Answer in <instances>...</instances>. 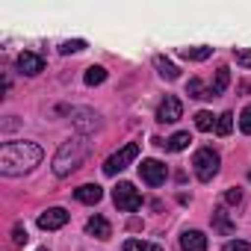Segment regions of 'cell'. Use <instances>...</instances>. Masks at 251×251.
<instances>
[{
	"mask_svg": "<svg viewBox=\"0 0 251 251\" xmlns=\"http://www.w3.org/2000/svg\"><path fill=\"white\" fill-rule=\"evenodd\" d=\"M139 157V145L136 142H130V145H124L121 151H115L106 163H103V175H109V177H115L118 172H124V169H127L133 160Z\"/></svg>",
	"mask_w": 251,
	"mask_h": 251,
	"instance_id": "5b68a950",
	"label": "cell"
},
{
	"mask_svg": "<svg viewBox=\"0 0 251 251\" xmlns=\"http://www.w3.org/2000/svg\"><path fill=\"white\" fill-rule=\"evenodd\" d=\"M42 148L36 142H3L0 145V172L6 177H18L33 172L42 163Z\"/></svg>",
	"mask_w": 251,
	"mask_h": 251,
	"instance_id": "6da1fadb",
	"label": "cell"
},
{
	"mask_svg": "<svg viewBox=\"0 0 251 251\" xmlns=\"http://www.w3.org/2000/svg\"><path fill=\"white\" fill-rule=\"evenodd\" d=\"M195 127L198 130H213L216 127V118H213V112H207V109H201V112H195Z\"/></svg>",
	"mask_w": 251,
	"mask_h": 251,
	"instance_id": "ffe728a7",
	"label": "cell"
},
{
	"mask_svg": "<svg viewBox=\"0 0 251 251\" xmlns=\"http://www.w3.org/2000/svg\"><path fill=\"white\" fill-rule=\"evenodd\" d=\"M112 201H115V207L118 210H124V213H133V210H139L142 207V195L136 192V186L133 183H127V180H121L115 189H112Z\"/></svg>",
	"mask_w": 251,
	"mask_h": 251,
	"instance_id": "277c9868",
	"label": "cell"
},
{
	"mask_svg": "<svg viewBox=\"0 0 251 251\" xmlns=\"http://www.w3.org/2000/svg\"><path fill=\"white\" fill-rule=\"evenodd\" d=\"M18 71H21V74H27V77H36L39 71H45V59H42L39 53L24 50V53L18 56Z\"/></svg>",
	"mask_w": 251,
	"mask_h": 251,
	"instance_id": "30bf717a",
	"label": "cell"
},
{
	"mask_svg": "<svg viewBox=\"0 0 251 251\" xmlns=\"http://www.w3.org/2000/svg\"><path fill=\"white\" fill-rule=\"evenodd\" d=\"M124 251H163V245L145 242V239H127V242H124Z\"/></svg>",
	"mask_w": 251,
	"mask_h": 251,
	"instance_id": "d6986e66",
	"label": "cell"
},
{
	"mask_svg": "<svg viewBox=\"0 0 251 251\" xmlns=\"http://www.w3.org/2000/svg\"><path fill=\"white\" fill-rule=\"evenodd\" d=\"M233 53H236V62H242V65L251 68V53H248V50H233Z\"/></svg>",
	"mask_w": 251,
	"mask_h": 251,
	"instance_id": "f1b7e54d",
	"label": "cell"
},
{
	"mask_svg": "<svg viewBox=\"0 0 251 251\" xmlns=\"http://www.w3.org/2000/svg\"><path fill=\"white\" fill-rule=\"evenodd\" d=\"M233 130V112H222L219 118H216V133L219 136H227Z\"/></svg>",
	"mask_w": 251,
	"mask_h": 251,
	"instance_id": "44dd1931",
	"label": "cell"
},
{
	"mask_svg": "<svg viewBox=\"0 0 251 251\" xmlns=\"http://www.w3.org/2000/svg\"><path fill=\"white\" fill-rule=\"evenodd\" d=\"M86 154H89L86 139H68V142H62L59 151H56V157H53V175H59V177L71 175L74 169L83 166Z\"/></svg>",
	"mask_w": 251,
	"mask_h": 251,
	"instance_id": "7a4b0ae2",
	"label": "cell"
},
{
	"mask_svg": "<svg viewBox=\"0 0 251 251\" xmlns=\"http://www.w3.org/2000/svg\"><path fill=\"white\" fill-rule=\"evenodd\" d=\"M248 248H251V245H248L245 239H230V242H227L222 251H248Z\"/></svg>",
	"mask_w": 251,
	"mask_h": 251,
	"instance_id": "4316f807",
	"label": "cell"
},
{
	"mask_svg": "<svg viewBox=\"0 0 251 251\" xmlns=\"http://www.w3.org/2000/svg\"><path fill=\"white\" fill-rule=\"evenodd\" d=\"M39 251H48V248H39Z\"/></svg>",
	"mask_w": 251,
	"mask_h": 251,
	"instance_id": "f546056e",
	"label": "cell"
},
{
	"mask_svg": "<svg viewBox=\"0 0 251 251\" xmlns=\"http://www.w3.org/2000/svg\"><path fill=\"white\" fill-rule=\"evenodd\" d=\"M154 65H157V71H160L163 80H177V74H180V68H177L172 59H166V56H157Z\"/></svg>",
	"mask_w": 251,
	"mask_h": 251,
	"instance_id": "9a60e30c",
	"label": "cell"
},
{
	"mask_svg": "<svg viewBox=\"0 0 251 251\" xmlns=\"http://www.w3.org/2000/svg\"><path fill=\"white\" fill-rule=\"evenodd\" d=\"M65 222H68V210H62V207H50V210H45L39 216V227L42 230H59Z\"/></svg>",
	"mask_w": 251,
	"mask_h": 251,
	"instance_id": "ba28073f",
	"label": "cell"
},
{
	"mask_svg": "<svg viewBox=\"0 0 251 251\" xmlns=\"http://www.w3.org/2000/svg\"><path fill=\"white\" fill-rule=\"evenodd\" d=\"M74 195H77L80 204H98V201L103 198V189H100L98 183H83L80 189H74Z\"/></svg>",
	"mask_w": 251,
	"mask_h": 251,
	"instance_id": "7c38bea8",
	"label": "cell"
},
{
	"mask_svg": "<svg viewBox=\"0 0 251 251\" xmlns=\"http://www.w3.org/2000/svg\"><path fill=\"white\" fill-rule=\"evenodd\" d=\"M180 248H183V251H207V236H204L201 230H183Z\"/></svg>",
	"mask_w": 251,
	"mask_h": 251,
	"instance_id": "8fae6325",
	"label": "cell"
},
{
	"mask_svg": "<svg viewBox=\"0 0 251 251\" xmlns=\"http://www.w3.org/2000/svg\"><path fill=\"white\" fill-rule=\"evenodd\" d=\"M227 83H230V68H227V65L216 68V80L210 83V95H213V98H216V95H222V92L227 89Z\"/></svg>",
	"mask_w": 251,
	"mask_h": 251,
	"instance_id": "5bb4252c",
	"label": "cell"
},
{
	"mask_svg": "<svg viewBox=\"0 0 251 251\" xmlns=\"http://www.w3.org/2000/svg\"><path fill=\"white\" fill-rule=\"evenodd\" d=\"M219 154L213 151V148H201V151H195V157H192V169H195V177L201 180V183H207V180H213L216 175H219Z\"/></svg>",
	"mask_w": 251,
	"mask_h": 251,
	"instance_id": "3957f363",
	"label": "cell"
},
{
	"mask_svg": "<svg viewBox=\"0 0 251 251\" xmlns=\"http://www.w3.org/2000/svg\"><path fill=\"white\" fill-rule=\"evenodd\" d=\"M86 230H89L95 239H109V236H112V227H109V222H106L103 216H92L89 225H86Z\"/></svg>",
	"mask_w": 251,
	"mask_h": 251,
	"instance_id": "4fadbf2b",
	"label": "cell"
},
{
	"mask_svg": "<svg viewBox=\"0 0 251 251\" xmlns=\"http://www.w3.org/2000/svg\"><path fill=\"white\" fill-rule=\"evenodd\" d=\"M189 142H192V136H189L186 130H180V133H175L172 139H166L163 145H166V151H183V148H186Z\"/></svg>",
	"mask_w": 251,
	"mask_h": 251,
	"instance_id": "ac0fdd59",
	"label": "cell"
},
{
	"mask_svg": "<svg viewBox=\"0 0 251 251\" xmlns=\"http://www.w3.org/2000/svg\"><path fill=\"white\" fill-rule=\"evenodd\" d=\"M166 166L160 163V160H142L139 163V177L148 183V186H160V183H166Z\"/></svg>",
	"mask_w": 251,
	"mask_h": 251,
	"instance_id": "8992f818",
	"label": "cell"
},
{
	"mask_svg": "<svg viewBox=\"0 0 251 251\" xmlns=\"http://www.w3.org/2000/svg\"><path fill=\"white\" fill-rule=\"evenodd\" d=\"M239 130H242L245 136H251V103L239 112Z\"/></svg>",
	"mask_w": 251,
	"mask_h": 251,
	"instance_id": "d4e9b609",
	"label": "cell"
},
{
	"mask_svg": "<svg viewBox=\"0 0 251 251\" xmlns=\"http://www.w3.org/2000/svg\"><path fill=\"white\" fill-rule=\"evenodd\" d=\"M225 201H227V204H239V201H242V192H239V189H227V192H225Z\"/></svg>",
	"mask_w": 251,
	"mask_h": 251,
	"instance_id": "83f0119b",
	"label": "cell"
},
{
	"mask_svg": "<svg viewBox=\"0 0 251 251\" xmlns=\"http://www.w3.org/2000/svg\"><path fill=\"white\" fill-rule=\"evenodd\" d=\"M180 56L183 59H192V62H201V59H210L213 56V48H204V45L201 48H183Z\"/></svg>",
	"mask_w": 251,
	"mask_h": 251,
	"instance_id": "2e32d148",
	"label": "cell"
},
{
	"mask_svg": "<svg viewBox=\"0 0 251 251\" xmlns=\"http://www.w3.org/2000/svg\"><path fill=\"white\" fill-rule=\"evenodd\" d=\"M186 95H189V98H198V100H204V98H213V95H210V89H207V86H204L198 77H192V80L186 83Z\"/></svg>",
	"mask_w": 251,
	"mask_h": 251,
	"instance_id": "e0dca14e",
	"label": "cell"
},
{
	"mask_svg": "<svg viewBox=\"0 0 251 251\" xmlns=\"http://www.w3.org/2000/svg\"><path fill=\"white\" fill-rule=\"evenodd\" d=\"M103 80H106V68L103 65H92L86 71V86H100Z\"/></svg>",
	"mask_w": 251,
	"mask_h": 251,
	"instance_id": "7402d4cb",
	"label": "cell"
},
{
	"mask_svg": "<svg viewBox=\"0 0 251 251\" xmlns=\"http://www.w3.org/2000/svg\"><path fill=\"white\" fill-rule=\"evenodd\" d=\"M83 48H86L83 39H71V42H62V45H59V53L68 56V53H77V50H83Z\"/></svg>",
	"mask_w": 251,
	"mask_h": 251,
	"instance_id": "cb8c5ba5",
	"label": "cell"
},
{
	"mask_svg": "<svg viewBox=\"0 0 251 251\" xmlns=\"http://www.w3.org/2000/svg\"><path fill=\"white\" fill-rule=\"evenodd\" d=\"M71 115H74V127H77L80 133H92V130L100 127V118H98V112H92V109H74Z\"/></svg>",
	"mask_w": 251,
	"mask_h": 251,
	"instance_id": "9c48e42d",
	"label": "cell"
},
{
	"mask_svg": "<svg viewBox=\"0 0 251 251\" xmlns=\"http://www.w3.org/2000/svg\"><path fill=\"white\" fill-rule=\"evenodd\" d=\"M180 115H183V103H180L175 95H166V100H163L160 109H157V121H160V124H175Z\"/></svg>",
	"mask_w": 251,
	"mask_h": 251,
	"instance_id": "52a82bcc",
	"label": "cell"
},
{
	"mask_svg": "<svg viewBox=\"0 0 251 251\" xmlns=\"http://www.w3.org/2000/svg\"><path fill=\"white\" fill-rule=\"evenodd\" d=\"M24 242H27V227L18 222V225L12 227V245H24Z\"/></svg>",
	"mask_w": 251,
	"mask_h": 251,
	"instance_id": "484cf974",
	"label": "cell"
},
{
	"mask_svg": "<svg viewBox=\"0 0 251 251\" xmlns=\"http://www.w3.org/2000/svg\"><path fill=\"white\" fill-rule=\"evenodd\" d=\"M213 222H216V227H219L222 233H230V230H233V225H230V219H227L225 207H219V210L213 213Z\"/></svg>",
	"mask_w": 251,
	"mask_h": 251,
	"instance_id": "603a6c76",
	"label": "cell"
}]
</instances>
